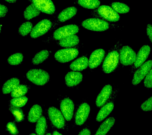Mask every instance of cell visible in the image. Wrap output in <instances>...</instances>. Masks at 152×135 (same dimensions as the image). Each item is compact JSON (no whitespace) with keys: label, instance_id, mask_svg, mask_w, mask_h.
Here are the masks:
<instances>
[{"label":"cell","instance_id":"obj_23","mask_svg":"<svg viewBox=\"0 0 152 135\" xmlns=\"http://www.w3.org/2000/svg\"><path fill=\"white\" fill-rule=\"evenodd\" d=\"M114 105L113 102H110L104 105L99 110L96 117V121L101 122L106 118L113 111L114 109Z\"/></svg>","mask_w":152,"mask_h":135},{"label":"cell","instance_id":"obj_2","mask_svg":"<svg viewBox=\"0 0 152 135\" xmlns=\"http://www.w3.org/2000/svg\"><path fill=\"white\" fill-rule=\"evenodd\" d=\"M94 15L110 22H118L120 15L111 7L108 5H102L93 12Z\"/></svg>","mask_w":152,"mask_h":135},{"label":"cell","instance_id":"obj_12","mask_svg":"<svg viewBox=\"0 0 152 135\" xmlns=\"http://www.w3.org/2000/svg\"><path fill=\"white\" fill-rule=\"evenodd\" d=\"M60 107L65 119L69 121L72 118L74 111L75 105L73 102L69 98H65L61 101Z\"/></svg>","mask_w":152,"mask_h":135},{"label":"cell","instance_id":"obj_42","mask_svg":"<svg viewBox=\"0 0 152 135\" xmlns=\"http://www.w3.org/2000/svg\"><path fill=\"white\" fill-rule=\"evenodd\" d=\"M6 1L9 2L10 3H15L17 1H14V0H12V1Z\"/></svg>","mask_w":152,"mask_h":135},{"label":"cell","instance_id":"obj_8","mask_svg":"<svg viewBox=\"0 0 152 135\" xmlns=\"http://www.w3.org/2000/svg\"><path fill=\"white\" fill-rule=\"evenodd\" d=\"M48 115L50 120L56 128L62 129L65 126V118L64 115L56 108L50 107L48 109Z\"/></svg>","mask_w":152,"mask_h":135},{"label":"cell","instance_id":"obj_19","mask_svg":"<svg viewBox=\"0 0 152 135\" xmlns=\"http://www.w3.org/2000/svg\"><path fill=\"white\" fill-rule=\"evenodd\" d=\"M42 109L41 107L37 104L32 106L28 112V120L30 123H35L42 117Z\"/></svg>","mask_w":152,"mask_h":135},{"label":"cell","instance_id":"obj_32","mask_svg":"<svg viewBox=\"0 0 152 135\" xmlns=\"http://www.w3.org/2000/svg\"><path fill=\"white\" fill-rule=\"evenodd\" d=\"M23 56L21 53H16L10 56L8 59V62L12 66H16L22 62Z\"/></svg>","mask_w":152,"mask_h":135},{"label":"cell","instance_id":"obj_16","mask_svg":"<svg viewBox=\"0 0 152 135\" xmlns=\"http://www.w3.org/2000/svg\"><path fill=\"white\" fill-rule=\"evenodd\" d=\"M111 85H105L102 89L96 98V104L97 107H101L104 105L109 99L112 92Z\"/></svg>","mask_w":152,"mask_h":135},{"label":"cell","instance_id":"obj_1","mask_svg":"<svg viewBox=\"0 0 152 135\" xmlns=\"http://www.w3.org/2000/svg\"><path fill=\"white\" fill-rule=\"evenodd\" d=\"M26 77L33 83L40 86L46 85L50 77L49 74L46 71L36 69L28 71L26 74Z\"/></svg>","mask_w":152,"mask_h":135},{"label":"cell","instance_id":"obj_28","mask_svg":"<svg viewBox=\"0 0 152 135\" xmlns=\"http://www.w3.org/2000/svg\"><path fill=\"white\" fill-rule=\"evenodd\" d=\"M77 3L81 7L86 9H95L98 8L101 2L99 1H78Z\"/></svg>","mask_w":152,"mask_h":135},{"label":"cell","instance_id":"obj_35","mask_svg":"<svg viewBox=\"0 0 152 135\" xmlns=\"http://www.w3.org/2000/svg\"><path fill=\"white\" fill-rule=\"evenodd\" d=\"M6 128H7V131H8L11 135H18V130L15 123L14 122H9L7 123Z\"/></svg>","mask_w":152,"mask_h":135},{"label":"cell","instance_id":"obj_6","mask_svg":"<svg viewBox=\"0 0 152 135\" xmlns=\"http://www.w3.org/2000/svg\"><path fill=\"white\" fill-rule=\"evenodd\" d=\"M136 58V53L130 47L125 46L121 48L119 53V60L121 64L124 66L132 65L135 63Z\"/></svg>","mask_w":152,"mask_h":135},{"label":"cell","instance_id":"obj_17","mask_svg":"<svg viewBox=\"0 0 152 135\" xmlns=\"http://www.w3.org/2000/svg\"><path fill=\"white\" fill-rule=\"evenodd\" d=\"M83 75L79 72H71L68 73L65 77V82L69 87H74L81 82Z\"/></svg>","mask_w":152,"mask_h":135},{"label":"cell","instance_id":"obj_37","mask_svg":"<svg viewBox=\"0 0 152 135\" xmlns=\"http://www.w3.org/2000/svg\"><path fill=\"white\" fill-rule=\"evenodd\" d=\"M144 85L147 88H152V68L146 76L144 81Z\"/></svg>","mask_w":152,"mask_h":135},{"label":"cell","instance_id":"obj_39","mask_svg":"<svg viewBox=\"0 0 152 135\" xmlns=\"http://www.w3.org/2000/svg\"><path fill=\"white\" fill-rule=\"evenodd\" d=\"M147 33L148 39L152 43V25L151 24H148L147 25Z\"/></svg>","mask_w":152,"mask_h":135},{"label":"cell","instance_id":"obj_14","mask_svg":"<svg viewBox=\"0 0 152 135\" xmlns=\"http://www.w3.org/2000/svg\"><path fill=\"white\" fill-rule=\"evenodd\" d=\"M105 51L103 49H98L93 52L89 60V67L94 69L98 67L104 58Z\"/></svg>","mask_w":152,"mask_h":135},{"label":"cell","instance_id":"obj_5","mask_svg":"<svg viewBox=\"0 0 152 135\" xmlns=\"http://www.w3.org/2000/svg\"><path fill=\"white\" fill-rule=\"evenodd\" d=\"M79 54L78 49L75 48H65L56 52L55 58L58 62L65 63L72 61L77 58Z\"/></svg>","mask_w":152,"mask_h":135},{"label":"cell","instance_id":"obj_36","mask_svg":"<svg viewBox=\"0 0 152 135\" xmlns=\"http://www.w3.org/2000/svg\"><path fill=\"white\" fill-rule=\"evenodd\" d=\"M141 109L142 111H149L152 110V96L142 103L141 106Z\"/></svg>","mask_w":152,"mask_h":135},{"label":"cell","instance_id":"obj_24","mask_svg":"<svg viewBox=\"0 0 152 135\" xmlns=\"http://www.w3.org/2000/svg\"><path fill=\"white\" fill-rule=\"evenodd\" d=\"M79 42V39L76 35H72L66 36L59 40L58 44L63 47H72L77 45Z\"/></svg>","mask_w":152,"mask_h":135},{"label":"cell","instance_id":"obj_31","mask_svg":"<svg viewBox=\"0 0 152 135\" xmlns=\"http://www.w3.org/2000/svg\"><path fill=\"white\" fill-rule=\"evenodd\" d=\"M28 88L25 85H19L11 93V96L13 98L23 96L28 92Z\"/></svg>","mask_w":152,"mask_h":135},{"label":"cell","instance_id":"obj_22","mask_svg":"<svg viewBox=\"0 0 152 135\" xmlns=\"http://www.w3.org/2000/svg\"><path fill=\"white\" fill-rule=\"evenodd\" d=\"M20 81L16 78L9 79L4 84L2 87V92L4 94H7L11 93L20 85Z\"/></svg>","mask_w":152,"mask_h":135},{"label":"cell","instance_id":"obj_27","mask_svg":"<svg viewBox=\"0 0 152 135\" xmlns=\"http://www.w3.org/2000/svg\"><path fill=\"white\" fill-rule=\"evenodd\" d=\"M47 123L46 118L42 116L37 121L35 131L38 135H45L46 132Z\"/></svg>","mask_w":152,"mask_h":135},{"label":"cell","instance_id":"obj_7","mask_svg":"<svg viewBox=\"0 0 152 135\" xmlns=\"http://www.w3.org/2000/svg\"><path fill=\"white\" fill-rule=\"evenodd\" d=\"M79 31V28L75 24H70L60 27L53 34V38L56 40H60L66 36L75 35Z\"/></svg>","mask_w":152,"mask_h":135},{"label":"cell","instance_id":"obj_40","mask_svg":"<svg viewBox=\"0 0 152 135\" xmlns=\"http://www.w3.org/2000/svg\"><path fill=\"white\" fill-rule=\"evenodd\" d=\"M78 135H91V131L90 129L85 128L79 132Z\"/></svg>","mask_w":152,"mask_h":135},{"label":"cell","instance_id":"obj_44","mask_svg":"<svg viewBox=\"0 0 152 135\" xmlns=\"http://www.w3.org/2000/svg\"><path fill=\"white\" fill-rule=\"evenodd\" d=\"M46 135H52L50 133H48L46 134Z\"/></svg>","mask_w":152,"mask_h":135},{"label":"cell","instance_id":"obj_13","mask_svg":"<svg viewBox=\"0 0 152 135\" xmlns=\"http://www.w3.org/2000/svg\"><path fill=\"white\" fill-rule=\"evenodd\" d=\"M33 4L42 12L48 14L53 15L55 12L56 8L54 3L50 0H38L32 1Z\"/></svg>","mask_w":152,"mask_h":135},{"label":"cell","instance_id":"obj_10","mask_svg":"<svg viewBox=\"0 0 152 135\" xmlns=\"http://www.w3.org/2000/svg\"><path fill=\"white\" fill-rule=\"evenodd\" d=\"M152 67V60H148L140 66L134 73L132 84L136 86L140 83L148 74Z\"/></svg>","mask_w":152,"mask_h":135},{"label":"cell","instance_id":"obj_9","mask_svg":"<svg viewBox=\"0 0 152 135\" xmlns=\"http://www.w3.org/2000/svg\"><path fill=\"white\" fill-rule=\"evenodd\" d=\"M52 26V23L50 20H42L33 27L30 36L34 39L40 37L47 33Z\"/></svg>","mask_w":152,"mask_h":135},{"label":"cell","instance_id":"obj_41","mask_svg":"<svg viewBox=\"0 0 152 135\" xmlns=\"http://www.w3.org/2000/svg\"><path fill=\"white\" fill-rule=\"evenodd\" d=\"M52 135H63L61 134L60 133L58 132V131H53V134Z\"/></svg>","mask_w":152,"mask_h":135},{"label":"cell","instance_id":"obj_20","mask_svg":"<svg viewBox=\"0 0 152 135\" xmlns=\"http://www.w3.org/2000/svg\"><path fill=\"white\" fill-rule=\"evenodd\" d=\"M115 119L111 117L106 120L97 129L95 135H105L109 131L115 123Z\"/></svg>","mask_w":152,"mask_h":135},{"label":"cell","instance_id":"obj_11","mask_svg":"<svg viewBox=\"0 0 152 135\" xmlns=\"http://www.w3.org/2000/svg\"><path fill=\"white\" fill-rule=\"evenodd\" d=\"M90 107L86 103L81 104L77 109L75 116V122L77 125H83L86 121L90 114Z\"/></svg>","mask_w":152,"mask_h":135},{"label":"cell","instance_id":"obj_30","mask_svg":"<svg viewBox=\"0 0 152 135\" xmlns=\"http://www.w3.org/2000/svg\"><path fill=\"white\" fill-rule=\"evenodd\" d=\"M9 110L12 114L15 121L18 123L23 121L25 119V115L23 111L20 108L11 106L9 108Z\"/></svg>","mask_w":152,"mask_h":135},{"label":"cell","instance_id":"obj_4","mask_svg":"<svg viewBox=\"0 0 152 135\" xmlns=\"http://www.w3.org/2000/svg\"><path fill=\"white\" fill-rule=\"evenodd\" d=\"M119 54L116 51H112L108 53L103 61L102 70L104 73H110L113 72L118 65Z\"/></svg>","mask_w":152,"mask_h":135},{"label":"cell","instance_id":"obj_3","mask_svg":"<svg viewBox=\"0 0 152 135\" xmlns=\"http://www.w3.org/2000/svg\"><path fill=\"white\" fill-rule=\"evenodd\" d=\"M82 26L94 31H105L110 28V24L104 20L97 18L87 19L82 22Z\"/></svg>","mask_w":152,"mask_h":135},{"label":"cell","instance_id":"obj_29","mask_svg":"<svg viewBox=\"0 0 152 135\" xmlns=\"http://www.w3.org/2000/svg\"><path fill=\"white\" fill-rule=\"evenodd\" d=\"M111 7L117 13L126 14L129 12L130 8L126 4L119 2L112 3Z\"/></svg>","mask_w":152,"mask_h":135},{"label":"cell","instance_id":"obj_25","mask_svg":"<svg viewBox=\"0 0 152 135\" xmlns=\"http://www.w3.org/2000/svg\"><path fill=\"white\" fill-rule=\"evenodd\" d=\"M40 11L36 6L35 4L32 3L28 6L25 9L23 16L27 20H30L37 17L40 14Z\"/></svg>","mask_w":152,"mask_h":135},{"label":"cell","instance_id":"obj_26","mask_svg":"<svg viewBox=\"0 0 152 135\" xmlns=\"http://www.w3.org/2000/svg\"><path fill=\"white\" fill-rule=\"evenodd\" d=\"M49 55V53L47 50H44L37 53L32 60V63L37 65L42 63L47 59Z\"/></svg>","mask_w":152,"mask_h":135},{"label":"cell","instance_id":"obj_18","mask_svg":"<svg viewBox=\"0 0 152 135\" xmlns=\"http://www.w3.org/2000/svg\"><path fill=\"white\" fill-rule=\"evenodd\" d=\"M89 60L86 56H83L73 61L70 66V69L73 71H82L87 68Z\"/></svg>","mask_w":152,"mask_h":135},{"label":"cell","instance_id":"obj_34","mask_svg":"<svg viewBox=\"0 0 152 135\" xmlns=\"http://www.w3.org/2000/svg\"><path fill=\"white\" fill-rule=\"evenodd\" d=\"M28 101V98L27 97L23 96L13 98L10 100V103L12 106L17 107H22L24 106Z\"/></svg>","mask_w":152,"mask_h":135},{"label":"cell","instance_id":"obj_21","mask_svg":"<svg viewBox=\"0 0 152 135\" xmlns=\"http://www.w3.org/2000/svg\"><path fill=\"white\" fill-rule=\"evenodd\" d=\"M77 8L74 7L66 8L58 15V20L60 22H65L73 18L77 14Z\"/></svg>","mask_w":152,"mask_h":135},{"label":"cell","instance_id":"obj_15","mask_svg":"<svg viewBox=\"0 0 152 135\" xmlns=\"http://www.w3.org/2000/svg\"><path fill=\"white\" fill-rule=\"evenodd\" d=\"M151 49L148 45L141 47L136 55V60L134 63V69L138 68L143 64L150 53Z\"/></svg>","mask_w":152,"mask_h":135},{"label":"cell","instance_id":"obj_43","mask_svg":"<svg viewBox=\"0 0 152 135\" xmlns=\"http://www.w3.org/2000/svg\"><path fill=\"white\" fill-rule=\"evenodd\" d=\"M29 135H37L36 134H34V133H32V134H30Z\"/></svg>","mask_w":152,"mask_h":135},{"label":"cell","instance_id":"obj_33","mask_svg":"<svg viewBox=\"0 0 152 135\" xmlns=\"http://www.w3.org/2000/svg\"><path fill=\"white\" fill-rule=\"evenodd\" d=\"M33 25L30 22H25L21 24L18 29V33L22 36L28 35L33 29Z\"/></svg>","mask_w":152,"mask_h":135},{"label":"cell","instance_id":"obj_38","mask_svg":"<svg viewBox=\"0 0 152 135\" xmlns=\"http://www.w3.org/2000/svg\"><path fill=\"white\" fill-rule=\"evenodd\" d=\"M8 12V8L4 5L0 4V16L1 18L4 17Z\"/></svg>","mask_w":152,"mask_h":135}]
</instances>
